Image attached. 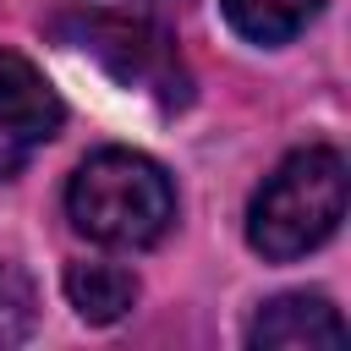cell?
<instances>
[{
    "mask_svg": "<svg viewBox=\"0 0 351 351\" xmlns=\"http://www.w3.org/2000/svg\"><path fill=\"white\" fill-rule=\"evenodd\" d=\"M247 346L252 351H335L346 346V324L324 296L285 291L258 307V318L247 324Z\"/></svg>",
    "mask_w": 351,
    "mask_h": 351,
    "instance_id": "obj_5",
    "label": "cell"
},
{
    "mask_svg": "<svg viewBox=\"0 0 351 351\" xmlns=\"http://www.w3.org/2000/svg\"><path fill=\"white\" fill-rule=\"evenodd\" d=\"M33 329V285L16 263H0V346L27 340Z\"/></svg>",
    "mask_w": 351,
    "mask_h": 351,
    "instance_id": "obj_8",
    "label": "cell"
},
{
    "mask_svg": "<svg viewBox=\"0 0 351 351\" xmlns=\"http://www.w3.org/2000/svg\"><path fill=\"white\" fill-rule=\"evenodd\" d=\"M60 132L55 88L11 49H0V181L16 176L49 137Z\"/></svg>",
    "mask_w": 351,
    "mask_h": 351,
    "instance_id": "obj_4",
    "label": "cell"
},
{
    "mask_svg": "<svg viewBox=\"0 0 351 351\" xmlns=\"http://www.w3.org/2000/svg\"><path fill=\"white\" fill-rule=\"evenodd\" d=\"M324 11V0H225V16L241 38L252 44H285L296 38L313 16Z\"/></svg>",
    "mask_w": 351,
    "mask_h": 351,
    "instance_id": "obj_7",
    "label": "cell"
},
{
    "mask_svg": "<svg viewBox=\"0 0 351 351\" xmlns=\"http://www.w3.org/2000/svg\"><path fill=\"white\" fill-rule=\"evenodd\" d=\"M346 219V159L335 148H296L252 197L247 241L252 252L291 263L324 247Z\"/></svg>",
    "mask_w": 351,
    "mask_h": 351,
    "instance_id": "obj_1",
    "label": "cell"
},
{
    "mask_svg": "<svg viewBox=\"0 0 351 351\" xmlns=\"http://www.w3.org/2000/svg\"><path fill=\"white\" fill-rule=\"evenodd\" d=\"M66 302L88 324H121L137 302V280L115 263H71L66 269Z\"/></svg>",
    "mask_w": 351,
    "mask_h": 351,
    "instance_id": "obj_6",
    "label": "cell"
},
{
    "mask_svg": "<svg viewBox=\"0 0 351 351\" xmlns=\"http://www.w3.org/2000/svg\"><path fill=\"white\" fill-rule=\"evenodd\" d=\"M55 38L93 60L115 88L148 99L154 110H186L192 99V77L176 55V44L137 11H115V5H88V11H66L55 16Z\"/></svg>",
    "mask_w": 351,
    "mask_h": 351,
    "instance_id": "obj_2",
    "label": "cell"
},
{
    "mask_svg": "<svg viewBox=\"0 0 351 351\" xmlns=\"http://www.w3.org/2000/svg\"><path fill=\"white\" fill-rule=\"evenodd\" d=\"M99 5H115V11H137V16H154V11H170V5H186V0H99Z\"/></svg>",
    "mask_w": 351,
    "mask_h": 351,
    "instance_id": "obj_9",
    "label": "cell"
},
{
    "mask_svg": "<svg viewBox=\"0 0 351 351\" xmlns=\"http://www.w3.org/2000/svg\"><path fill=\"white\" fill-rule=\"evenodd\" d=\"M66 214L82 236L104 247H154L176 219V192L154 159L132 148H104L71 176Z\"/></svg>",
    "mask_w": 351,
    "mask_h": 351,
    "instance_id": "obj_3",
    "label": "cell"
}]
</instances>
